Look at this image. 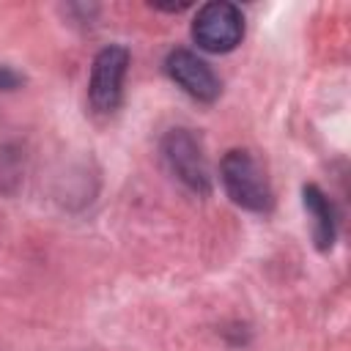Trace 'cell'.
Masks as SVG:
<instances>
[{
    "instance_id": "6da1fadb",
    "label": "cell",
    "mask_w": 351,
    "mask_h": 351,
    "mask_svg": "<svg viewBox=\"0 0 351 351\" xmlns=\"http://www.w3.org/2000/svg\"><path fill=\"white\" fill-rule=\"evenodd\" d=\"M219 173H222L225 192L236 206L255 211V214H269L274 208L271 184H269L261 162L250 151H244V148L228 151L222 156Z\"/></svg>"
},
{
    "instance_id": "7a4b0ae2",
    "label": "cell",
    "mask_w": 351,
    "mask_h": 351,
    "mask_svg": "<svg viewBox=\"0 0 351 351\" xmlns=\"http://www.w3.org/2000/svg\"><path fill=\"white\" fill-rule=\"evenodd\" d=\"M192 38L200 49L214 52V55L236 49L244 38V14H241V8L228 3V0L206 3L197 11L195 22H192Z\"/></svg>"
},
{
    "instance_id": "3957f363",
    "label": "cell",
    "mask_w": 351,
    "mask_h": 351,
    "mask_svg": "<svg viewBox=\"0 0 351 351\" xmlns=\"http://www.w3.org/2000/svg\"><path fill=\"white\" fill-rule=\"evenodd\" d=\"M129 69V49L123 44L104 47L90 66V82H88V101L96 112L110 115L118 110L123 96V77Z\"/></svg>"
},
{
    "instance_id": "277c9868",
    "label": "cell",
    "mask_w": 351,
    "mask_h": 351,
    "mask_svg": "<svg viewBox=\"0 0 351 351\" xmlns=\"http://www.w3.org/2000/svg\"><path fill=\"white\" fill-rule=\"evenodd\" d=\"M162 154H165L170 173L184 186H189L197 195H206L211 189V176H208L200 140L189 129H170L162 140Z\"/></svg>"
},
{
    "instance_id": "5b68a950",
    "label": "cell",
    "mask_w": 351,
    "mask_h": 351,
    "mask_svg": "<svg viewBox=\"0 0 351 351\" xmlns=\"http://www.w3.org/2000/svg\"><path fill=\"white\" fill-rule=\"evenodd\" d=\"M165 69H167L170 80L184 93H189L197 101H206L208 104V101H217L219 93H222V82L214 74V69L203 58H197L195 52H189V49H173L167 55V60H165Z\"/></svg>"
},
{
    "instance_id": "8992f818",
    "label": "cell",
    "mask_w": 351,
    "mask_h": 351,
    "mask_svg": "<svg viewBox=\"0 0 351 351\" xmlns=\"http://www.w3.org/2000/svg\"><path fill=\"white\" fill-rule=\"evenodd\" d=\"M302 203L307 208V214L313 217V239L318 250H329L335 244V211L329 197L315 186V184H304L302 189Z\"/></svg>"
},
{
    "instance_id": "52a82bcc",
    "label": "cell",
    "mask_w": 351,
    "mask_h": 351,
    "mask_svg": "<svg viewBox=\"0 0 351 351\" xmlns=\"http://www.w3.org/2000/svg\"><path fill=\"white\" fill-rule=\"evenodd\" d=\"M22 82H25V77H22L16 69L0 66V90H14V88H19Z\"/></svg>"
}]
</instances>
